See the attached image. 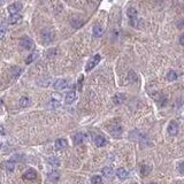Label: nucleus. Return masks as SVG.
<instances>
[{
    "instance_id": "obj_1",
    "label": "nucleus",
    "mask_w": 184,
    "mask_h": 184,
    "mask_svg": "<svg viewBox=\"0 0 184 184\" xmlns=\"http://www.w3.org/2000/svg\"><path fill=\"white\" fill-rule=\"evenodd\" d=\"M54 37H55L54 31L52 29H50V28H45L40 32V38H42V42L44 44H50V43H52L54 40Z\"/></svg>"
},
{
    "instance_id": "obj_2",
    "label": "nucleus",
    "mask_w": 184,
    "mask_h": 184,
    "mask_svg": "<svg viewBox=\"0 0 184 184\" xmlns=\"http://www.w3.org/2000/svg\"><path fill=\"white\" fill-rule=\"evenodd\" d=\"M127 15H128V17H129L130 24H131L133 27H136L137 23H138V12H137V9L133 7L128 8Z\"/></svg>"
},
{
    "instance_id": "obj_3",
    "label": "nucleus",
    "mask_w": 184,
    "mask_h": 184,
    "mask_svg": "<svg viewBox=\"0 0 184 184\" xmlns=\"http://www.w3.org/2000/svg\"><path fill=\"white\" fill-rule=\"evenodd\" d=\"M100 60H101V57H100V54H96V55H93L91 59L88 61V63H86V67H85V70L86 72H90V70H92L95 67L98 66V63L100 62Z\"/></svg>"
},
{
    "instance_id": "obj_4",
    "label": "nucleus",
    "mask_w": 184,
    "mask_h": 184,
    "mask_svg": "<svg viewBox=\"0 0 184 184\" xmlns=\"http://www.w3.org/2000/svg\"><path fill=\"white\" fill-rule=\"evenodd\" d=\"M20 46L24 48V50H34V47H35V44H34V42H32V39H30L29 37H22L21 38V40H20Z\"/></svg>"
},
{
    "instance_id": "obj_5",
    "label": "nucleus",
    "mask_w": 184,
    "mask_h": 184,
    "mask_svg": "<svg viewBox=\"0 0 184 184\" xmlns=\"http://www.w3.org/2000/svg\"><path fill=\"white\" fill-rule=\"evenodd\" d=\"M108 130H110V133L113 136V137H120L122 133H123V129L122 127L118 123H114V124H110L108 127Z\"/></svg>"
},
{
    "instance_id": "obj_6",
    "label": "nucleus",
    "mask_w": 184,
    "mask_h": 184,
    "mask_svg": "<svg viewBox=\"0 0 184 184\" xmlns=\"http://www.w3.org/2000/svg\"><path fill=\"white\" fill-rule=\"evenodd\" d=\"M68 85H69V82H68V80H65V78H59V80H57L53 83V88L55 89L57 91H62V90L68 88Z\"/></svg>"
},
{
    "instance_id": "obj_7",
    "label": "nucleus",
    "mask_w": 184,
    "mask_h": 184,
    "mask_svg": "<svg viewBox=\"0 0 184 184\" xmlns=\"http://www.w3.org/2000/svg\"><path fill=\"white\" fill-rule=\"evenodd\" d=\"M93 142H95L96 146L98 147H103L107 144V140L105 139L103 136H100V135H95L93 136Z\"/></svg>"
},
{
    "instance_id": "obj_8",
    "label": "nucleus",
    "mask_w": 184,
    "mask_h": 184,
    "mask_svg": "<svg viewBox=\"0 0 184 184\" xmlns=\"http://www.w3.org/2000/svg\"><path fill=\"white\" fill-rule=\"evenodd\" d=\"M168 133H169L170 136H176L177 133H178V124L175 121H171L168 124Z\"/></svg>"
},
{
    "instance_id": "obj_9",
    "label": "nucleus",
    "mask_w": 184,
    "mask_h": 184,
    "mask_svg": "<svg viewBox=\"0 0 184 184\" xmlns=\"http://www.w3.org/2000/svg\"><path fill=\"white\" fill-rule=\"evenodd\" d=\"M85 139H86V135H85V133H76V135L73 137L74 144H75V145H80V144H82V143H83Z\"/></svg>"
},
{
    "instance_id": "obj_10",
    "label": "nucleus",
    "mask_w": 184,
    "mask_h": 184,
    "mask_svg": "<svg viewBox=\"0 0 184 184\" xmlns=\"http://www.w3.org/2000/svg\"><path fill=\"white\" fill-rule=\"evenodd\" d=\"M92 32H93V36L96 37V38H99V37H101L104 35L105 29H104V27L101 24H96L93 27V29H92Z\"/></svg>"
},
{
    "instance_id": "obj_11",
    "label": "nucleus",
    "mask_w": 184,
    "mask_h": 184,
    "mask_svg": "<svg viewBox=\"0 0 184 184\" xmlns=\"http://www.w3.org/2000/svg\"><path fill=\"white\" fill-rule=\"evenodd\" d=\"M76 92L74 91V90H72V91H69L68 93L66 95V97H65V103L67 104V105H70V104H73L75 100H76Z\"/></svg>"
},
{
    "instance_id": "obj_12",
    "label": "nucleus",
    "mask_w": 184,
    "mask_h": 184,
    "mask_svg": "<svg viewBox=\"0 0 184 184\" xmlns=\"http://www.w3.org/2000/svg\"><path fill=\"white\" fill-rule=\"evenodd\" d=\"M22 9V5L20 2H15V4H12L9 7H8V12L12 14H17L20 10Z\"/></svg>"
},
{
    "instance_id": "obj_13",
    "label": "nucleus",
    "mask_w": 184,
    "mask_h": 184,
    "mask_svg": "<svg viewBox=\"0 0 184 184\" xmlns=\"http://www.w3.org/2000/svg\"><path fill=\"white\" fill-rule=\"evenodd\" d=\"M37 177V171L35 169H28L24 174H23V178L28 180V181H32Z\"/></svg>"
},
{
    "instance_id": "obj_14",
    "label": "nucleus",
    "mask_w": 184,
    "mask_h": 184,
    "mask_svg": "<svg viewBox=\"0 0 184 184\" xmlns=\"http://www.w3.org/2000/svg\"><path fill=\"white\" fill-rule=\"evenodd\" d=\"M54 145H55L57 150H65L68 146V143H67V140L65 138H60V139L55 140V144Z\"/></svg>"
},
{
    "instance_id": "obj_15",
    "label": "nucleus",
    "mask_w": 184,
    "mask_h": 184,
    "mask_svg": "<svg viewBox=\"0 0 184 184\" xmlns=\"http://www.w3.org/2000/svg\"><path fill=\"white\" fill-rule=\"evenodd\" d=\"M112 100H113V103L115 104V105H121L125 100V96L123 93H116L115 96L113 97Z\"/></svg>"
},
{
    "instance_id": "obj_16",
    "label": "nucleus",
    "mask_w": 184,
    "mask_h": 184,
    "mask_svg": "<svg viewBox=\"0 0 184 184\" xmlns=\"http://www.w3.org/2000/svg\"><path fill=\"white\" fill-rule=\"evenodd\" d=\"M21 20H22V16L17 13V14L10 15L8 19V22H9V24H16V23L21 22Z\"/></svg>"
},
{
    "instance_id": "obj_17",
    "label": "nucleus",
    "mask_w": 184,
    "mask_h": 184,
    "mask_svg": "<svg viewBox=\"0 0 184 184\" xmlns=\"http://www.w3.org/2000/svg\"><path fill=\"white\" fill-rule=\"evenodd\" d=\"M116 175H118V178L125 180L127 177L129 176V173H128V170H125L124 168H118V169H116Z\"/></svg>"
},
{
    "instance_id": "obj_18",
    "label": "nucleus",
    "mask_w": 184,
    "mask_h": 184,
    "mask_svg": "<svg viewBox=\"0 0 184 184\" xmlns=\"http://www.w3.org/2000/svg\"><path fill=\"white\" fill-rule=\"evenodd\" d=\"M19 104H20V106L21 107H28V106H30V104H31V100H30L29 97H21V99H20V101H19Z\"/></svg>"
},
{
    "instance_id": "obj_19",
    "label": "nucleus",
    "mask_w": 184,
    "mask_h": 184,
    "mask_svg": "<svg viewBox=\"0 0 184 184\" xmlns=\"http://www.w3.org/2000/svg\"><path fill=\"white\" fill-rule=\"evenodd\" d=\"M47 161H48V163L51 165L52 167H59L60 166V160L57 156H50Z\"/></svg>"
},
{
    "instance_id": "obj_20",
    "label": "nucleus",
    "mask_w": 184,
    "mask_h": 184,
    "mask_svg": "<svg viewBox=\"0 0 184 184\" xmlns=\"http://www.w3.org/2000/svg\"><path fill=\"white\" fill-rule=\"evenodd\" d=\"M50 105H48V106H50V107H51V108H58V107H59L60 105H61V103H60V99L59 98H52L51 100H50Z\"/></svg>"
},
{
    "instance_id": "obj_21",
    "label": "nucleus",
    "mask_w": 184,
    "mask_h": 184,
    "mask_svg": "<svg viewBox=\"0 0 184 184\" xmlns=\"http://www.w3.org/2000/svg\"><path fill=\"white\" fill-rule=\"evenodd\" d=\"M59 173L58 171H55V170H53V171H51L50 174H48V180L50 181H52V182H55V181H58L59 180Z\"/></svg>"
},
{
    "instance_id": "obj_22",
    "label": "nucleus",
    "mask_w": 184,
    "mask_h": 184,
    "mask_svg": "<svg viewBox=\"0 0 184 184\" xmlns=\"http://www.w3.org/2000/svg\"><path fill=\"white\" fill-rule=\"evenodd\" d=\"M177 73L176 72H174V70H169L168 72V74H167V80L169 82H173V81H175V80H177Z\"/></svg>"
},
{
    "instance_id": "obj_23",
    "label": "nucleus",
    "mask_w": 184,
    "mask_h": 184,
    "mask_svg": "<svg viewBox=\"0 0 184 184\" xmlns=\"http://www.w3.org/2000/svg\"><path fill=\"white\" fill-rule=\"evenodd\" d=\"M4 167L7 171H13L15 169V163L13 161H7L4 163Z\"/></svg>"
},
{
    "instance_id": "obj_24",
    "label": "nucleus",
    "mask_w": 184,
    "mask_h": 184,
    "mask_svg": "<svg viewBox=\"0 0 184 184\" xmlns=\"http://www.w3.org/2000/svg\"><path fill=\"white\" fill-rule=\"evenodd\" d=\"M151 171V167L150 166H146V165H144V166H142V168H140V174L143 175V176H146L148 175V173Z\"/></svg>"
},
{
    "instance_id": "obj_25",
    "label": "nucleus",
    "mask_w": 184,
    "mask_h": 184,
    "mask_svg": "<svg viewBox=\"0 0 184 184\" xmlns=\"http://www.w3.org/2000/svg\"><path fill=\"white\" fill-rule=\"evenodd\" d=\"M91 183L92 184H103V178L99 175H95L91 178Z\"/></svg>"
},
{
    "instance_id": "obj_26",
    "label": "nucleus",
    "mask_w": 184,
    "mask_h": 184,
    "mask_svg": "<svg viewBox=\"0 0 184 184\" xmlns=\"http://www.w3.org/2000/svg\"><path fill=\"white\" fill-rule=\"evenodd\" d=\"M72 24H73V27H75V28H80V27H82L83 25V21L82 20H80V19H73L72 20Z\"/></svg>"
},
{
    "instance_id": "obj_27",
    "label": "nucleus",
    "mask_w": 184,
    "mask_h": 184,
    "mask_svg": "<svg viewBox=\"0 0 184 184\" xmlns=\"http://www.w3.org/2000/svg\"><path fill=\"white\" fill-rule=\"evenodd\" d=\"M10 72H12V74H13V76L16 78L17 76H20V74L22 73V69H21V68H19V67H13Z\"/></svg>"
},
{
    "instance_id": "obj_28",
    "label": "nucleus",
    "mask_w": 184,
    "mask_h": 184,
    "mask_svg": "<svg viewBox=\"0 0 184 184\" xmlns=\"http://www.w3.org/2000/svg\"><path fill=\"white\" fill-rule=\"evenodd\" d=\"M103 174L106 177L112 176V175H113V169H112V167H105L103 169Z\"/></svg>"
},
{
    "instance_id": "obj_29",
    "label": "nucleus",
    "mask_w": 184,
    "mask_h": 184,
    "mask_svg": "<svg viewBox=\"0 0 184 184\" xmlns=\"http://www.w3.org/2000/svg\"><path fill=\"white\" fill-rule=\"evenodd\" d=\"M37 55H38L37 53H32V54H30L29 57H28V59L25 60V63H28V65H29V63H31V62H34V61L36 60Z\"/></svg>"
},
{
    "instance_id": "obj_30",
    "label": "nucleus",
    "mask_w": 184,
    "mask_h": 184,
    "mask_svg": "<svg viewBox=\"0 0 184 184\" xmlns=\"http://www.w3.org/2000/svg\"><path fill=\"white\" fill-rule=\"evenodd\" d=\"M6 35V27L5 25H0V39L4 38Z\"/></svg>"
},
{
    "instance_id": "obj_31",
    "label": "nucleus",
    "mask_w": 184,
    "mask_h": 184,
    "mask_svg": "<svg viewBox=\"0 0 184 184\" xmlns=\"http://www.w3.org/2000/svg\"><path fill=\"white\" fill-rule=\"evenodd\" d=\"M178 170H180L181 174H184V161L178 165Z\"/></svg>"
},
{
    "instance_id": "obj_32",
    "label": "nucleus",
    "mask_w": 184,
    "mask_h": 184,
    "mask_svg": "<svg viewBox=\"0 0 184 184\" xmlns=\"http://www.w3.org/2000/svg\"><path fill=\"white\" fill-rule=\"evenodd\" d=\"M180 43H181V45H184V32L180 37Z\"/></svg>"
},
{
    "instance_id": "obj_33",
    "label": "nucleus",
    "mask_w": 184,
    "mask_h": 184,
    "mask_svg": "<svg viewBox=\"0 0 184 184\" xmlns=\"http://www.w3.org/2000/svg\"><path fill=\"white\" fill-rule=\"evenodd\" d=\"M0 133H1V135H5V129H4L2 125H0Z\"/></svg>"
},
{
    "instance_id": "obj_34",
    "label": "nucleus",
    "mask_w": 184,
    "mask_h": 184,
    "mask_svg": "<svg viewBox=\"0 0 184 184\" xmlns=\"http://www.w3.org/2000/svg\"><path fill=\"white\" fill-rule=\"evenodd\" d=\"M1 105H2V101H1V99H0V108H1Z\"/></svg>"
},
{
    "instance_id": "obj_35",
    "label": "nucleus",
    "mask_w": 184,
    "mask_h": 184,
    "mask_svg": "<svg viewBox=\"0 0 184 184\" xmlns=\"http://www.w3.org/2000/svg\"><path fill=\"white\" fill-rule=\"evenodd\" d=\"M0 148H1V144H0Z\"/></svg>"
},
{
    "instance_id": "obj_36",
    "label": "nucleus",
    "mask_w": 184,
    "mask_h": 184,
    "mask_svg": "<svg viewBox=\"0 0 184 184\" xmlns=\"http://www.w3.org/2000/svg\"><path fill=\"white\" fill-rule=\"evenodd\" d=\"M151 184H156V183H151Z\"/></svg>"
}]
</instances>
